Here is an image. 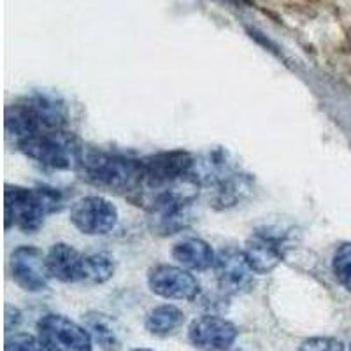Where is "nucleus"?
I'll return each mask as SVG.
<instances>
[{
  "mask_svg": "<svg viewBox=\"0 0 351 351\" xmlns=\"http://www.w3.org/2000/svg\"><path fill=\"white\" fill-rule=\"evenodd\" d=\"M77 171L81 178L109 192L125 193L143 186V160H130L102 152H86Z\"/></svg>",
  "mask_w": 351,
  "mask_h": 351,
  "instance_id": "1",
  "label": "nucleus"
},
{
  "mask_svg": "<svg viewBox=\"0 0 351 351\" xmlns=\"http://www.w3.org/2000/svg\"><path fill=\"white\" fill-rule=\"evenodd\" d=\"M18 146L37 164L58 171H77L84 155L77 137L64 128L40 130L18 143Z\"/></svg>",
  "mask_w": 351,
  "mask_h": 351,
  "instance_id": "2",
  "label": "nucleus"
},
{
  "mask_svg": "<svg viewBox=\"0 0 351 351\" xmlns=\"http://www.w3.org/2000/svg\"><path fill=\"white\" fill-rule=\"evenodd\" d=\"M62 195L53 188H5V227L34 232L44 218L60 208Z\"/></svg>",
  "mask_w": 351,
  "mask_h": 351,
  "instance_id": "3",
  "label": "nucleus"
},
{
  "mask_svg": "<svg viewBox=\"0 0 351 351\" xmlns=\"http://www.w3.org/2000/svg\"><path fill=\"white\" fill-rule=\"evenodd\" d=\"M37 330L48 351H92L90 332L62 315L43 316Z\"/></svg>",
  "mask_w": 351,
  "mask_h": 351,
  "instance_id": "4",
  "label": "nucleus"
},
{
  "mask_svg": "<svg viewBox=\"0 0 351 351\" xmlns=\"http://www.w3.org/2000/svg\"><path fill=\"white\" fill-rule=\"evenodd\" d=\"M193 162H195V156L186 152L158 153V155L143 160V186L141 190L165 186V184L193 178Z\"/></svg>",
  "mask_w": 351,
  "mask_h": 351,
  "instance_id": "5",
  "label": "nucleus"
},
{
  "mask_svg": "<svg viewBox=\"0 0 351 351\" xmlns=\"http://www.w3.org/2000/svg\"><path fill=\"white\" fill-rule=\"evenodd\" d=\"M71 221L88 236H102L116 227L118 209L104 197H84L71 209Z\"/></svg>",
  "mask_w": 351,
  "mask_h": 351,
  "instance_id": "6",
  "label": "nucleus"
},
{
  "mask_svg": "<svg viewBox=\"0 0 351 351\" xmlns=\"http://www.w3.org/2000/svg\"><path fill=\"white\" fill-rule=\"evenodd\" d=\"M236 325L219 316H200L188 328V339L200 351H228L237 339Z\"/></svg>",
  "mask_w": 351,
  "mask_h": 351,
  "instance_id": "7",
  "label": "nucleus"
},
{
  "mask_svg": "<svg viewBox=\"0 0 351 351\" xmlns=\"http://www.w3.org/2000/svg\"><path fill=\"white\" fill-rule=\"evenodd\" d=\"M215 271L219 290L227 295H239L252 288L255 272L239 250L228 247L219 252L215 260Z\"/></svg>",
  "mask_w": 351,
  "mask_h": 351,
  "instance_id": "8",
  "label": "nucleus"
},
{
  "mask_svg": "<svg viewBox=\"0 0 351 351\" xmlns=\"http://www.w3.org/2000/svg\"><path fill=\"white\" fill-rule=\"evenodd\" d=\"M12 280L27 291L46 290L49 281L46 255L32 246H21L11 255Z\"/></svg>",
  "mask_w": 351,
  "mask_h": 351,
  "instance_id": "9",
  "label": "nucleus"
},
{
  "mask_svg": "<svg viewBox=\"0 0 351 351\" xmlns=\"http://www.w3.org/2000/svg\"><path fill=\"white\" fill-rule=\"evenodd\" d=\"M149 288L153 293L171 300H193L199 293V281L184 267L158 265L149 272Z\"/></svg>",
  "mask_w": 351,
  "mask_h": 351,
  "instance_id": "10",
  "label": "nucleus"
},
{
  "mask_svg": "<svg viewBox=\"0 0 351 351\" xmlns=\"http://www.w3.org/2000/svg\"><path fill=\"white\" fill-rule=\"evenodd\" d=\"M243 253L255 274H267L283 260L285 239L272 230L256 232L247 239Z\"/></svg>",
  "mask_w": 351,
  "mask_h": 351,
  "instance_id": "11",
  "label": "nucleus"
},
{
  "mask_svg": "<svg viewBox=\"0 0 351 351\" xmlns=\"http://www.w3.org/2000/svg\"><path fill=\"white\" fill-rule=\"evenodd\" d=\"M49 278L62 283H76L83 281L84 256L69 244H55L46 255Z\"/></svg>",
  "mask_w": 351,
  "mask_h": 351,
  "instance_id": "12",
  "label": "nucleus"
},
{
  "mask_svg": "<svg viewBox=\"0 0 351 351\" xmlns=\"http://www.w3.org/2000/svg\"><path fill=\"white\" fill-rule=\"evenodd\" d=\"M172 256L181 267L190 271H206L215 265V253L211 246L202 239H183L176 244L172 250Z\"/></svg>",
  "mask_w": 351,
  "mask_h": 351,
  "instance_id": "13",
  "label": "nucleus"
},
{
  "mask_svg": "<svg viewBox=\"0 0 351 351\" xmlns=\"http://www.w3.org/2000/svg\"><path fill=\"white\" fill-rule=\"evenodd\" d=\"M88 332L93 339L99 343V346L106 351H118L121 348L120 330L116 327L114 319L109 318L102 313H90L84 318Z\"/></svg>",
  "mask_w": 351,
  "mask_h": 351,
  "instance_id": "14",
  "label": "nucleus"
},
{
  "mask_svg": "<svg viewBox=\"0 0 351 351\" xmlns=\"http://www.w3.org/2000/svg\"><path fill=\"white\" fill-rule=\"evenodd\" d=\"M183 324L184 313L172 304L155 307L146 316V330L153 335H162V337L174 334Z\"/></svg>",
  "mask_w": 351,
  "mask_h": 351,
  "instance_id": "15",
  "label": "nucleus"
},
{
  "mask_svg": "<svg viewBox=\"0 0 351 351\" xmlns=\"http://www.w3.org/2000/svg\"><path fill=\"white\" fill-rule=\"evenodd\" d=\"M112 274H114V262L108 253H93L84 256L83 281L106 283Z\"/></svg>",
  "mask_w": 351,
  "mask_h": 351,
  "instance_id": "16",
  "label": "nucleus"
},
{
  "mask_svg": "<svg viewBox=\"0 0 351 351\" xmlns=\"http://www.w3.org/2000/svg\"><path fill=\"white\" fill-rule=\"evenodd\" d=\"M334 274L341 285L351 291V243L343 244L334 256Z\"/></svg>",
  "mask_w": 351,
  "mask_h": 351,
  "instance_id": "17",
  "label": "nucleus"
},
{
  "mask_svg": "<svg viewBox=\"0 0 351 351\" xmlns=\"http://www.w3.org/2000/svg\"><path fill=\"white\" fill-rule=\"evenodd\" d=\"M5 351H48L43 341L30 334H9L5 339Z\"/></svg>",
  "mask_w": 351,
  "mask_h": 351,
  "instance_id": "18",
  "label": "nucleus"
},
{
  "mask_svg": "<svg viewBox=\"0 0 351 351\" xmlns=\"http://www.w3.org/2000/svg\"><path fill=\"white\" fill-rule=\"evenodd\" d=\"M299 351H344V346L334 337H311L300 344Z\"/></svg>",
  "mask_w": 351,
  "mask_h": 351,
  "instance_id": "19",
  "label": "nucleus"
},
{
  "mask_svg": "<svg viewBox=\"0 0 351 351\" xmlns=\"http://www.w3.org/2000/svg\"><path fill=\"white\" fill-rule=\"evenodd\" d=\"M130 351H153V350H148V348H136V350H130Z\"/></svg>",
  "mask_w": 351,
  "mask_h": 351,
  "instance_id": "20",
  "label": "nucleus"
},
{
  "mask_svg": "<svg viewBox=\"0 0 351 351\" xmlns=\"http://www.w3.org/2000/svg\"><path fill=\"white\" fill-rule=\"evenodd\" d=\"M350 351H351V348H350Z\"/></svg>",
  "mask_w": 351,
  "mask_h": 351,
  "instance_id": "21",
  "label": "nucleus"
}]
</instances>
